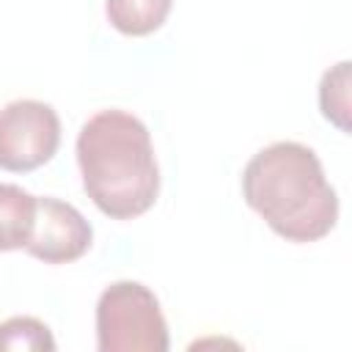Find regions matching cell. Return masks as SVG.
Segmentation results:
<instances>
[{
  "label": "cell",
  "instance_id": "6da1fadb",
  "mask_svg": "<svg viewBox=\"0 0 352 352\" xmlns=\"http://www.w3.org/2000/svg\"><path fill=\"white\" fill-rule=\"evenodd\" d=\"M245 204L283 239L316 242L338 220V195L314 148L278 140L250 157L242 173Z\"/></svg>",
  "mask_w": 352,
  "mask_h": 352
},
{
  "label": "cell",
  "instance_id": "7a4b0ae2",
  "mask_svg": "<svg viewBox=\"0 0 352 352\" xmlns=\"http://www.w3.org/2000/svg\"><path fill=\"white\" fill-rule=\"evenodd\" d=\"M82 190L113 220L148 212L160 195V168L146 124L126 110H99L77 135Z\"/></svg>",
  "mask_w": 352,
  "mask_h": 352
},
{
  "label": "cell",
  "instance_id": "3957f363",
  "mask_svg": "<svg viewBox=\"0 0 352 352\" xmlns=\"http://www.w3.org/2000/svg\"><path fill=\"white\" fill-rule=\"evenodd\" d=\"M99 352H165L168 322L154 292L138 280L110 283L96 302Z\"/></svg>",
  "mask_w": 352,
  "mask_h": 352
},
{
  "label": "cell",
  "instance_id": "277c9868",
  "mask_svg": "<svg viewBox=\"0 0 352 352\" xmlns=\"http://www.w3.org/2000/svg\"><path fill=\"white\" fill-rule=\"evenodd\" d=\"M60 143V118L52 104L16 99L0 110V168L28 173L52 160Z\"/></svg>",
  "mask_w": 352,
  "mask_h": 352
},
{
  "label": "cell",
  "instance_id": "5b68a950",
  "mask_svg": "<svg viewBox=\"0 0 352 352\" xmlns=\"http://www.w3.org/2000/svg\"><path fill=\"white\" fill-rule=\"evenodd\" d=\"M94 242V228L66 201L58 198H36V220L33 234L25 250L44 264H69L80 258Z\"/></svg>",
  "mask_w": 352,
  "mask_h": 352
},
{
  "label": "cell",
  "instance_id": "8992f818",
  "mask_svg": "<svg viewBox=\"0 0 352 352\" xmlns=\"http://www.w3.org/2000/svg\"><path fill=\"white\" fill-rule=\"evenodd\" d=\"M36 220V195L19 184L0 182V253L28 245Z\"/></svg>",
  "mask_w": 352,
  "mask_h": 352
},
{
  "label": "cell",
  "instance_id": "52a82bcc",
  "mask_svg": "<svg viewBox=\"0 0 352 352\" xmlns=\"http://www.w3.org/2000/svg\"><path fill=\"white\" fill-rule=\"evenodd\" d=\"M173 0H107L110 25L124 36H148L162 28Z\"/></svg>",
  "mask_w": 352,
  "mask_h": 352
},
{
  "label": "cell",
  "instance_id": "ba28073f",
  "mask_svg": "<svg viewBox=\"0 0 352 352\" xmlns=\"http://www.w3.org/2000/svg\"><path fill=\"white\" fill-rule=\"evenodd\" d=\"M319 107L330 124H336L341 132H349V60H341L322 74Z\"/></svg>",
  "mask_w": 352,
  "mask_h": 352
},
{
  "label": "cell",
  "instance_id": "9c48e42d",
  "mask_svg": "<svg viewBox=\"0 0 352 352\" xmlns=\"http://www.w3.org/2000/svg\"><path fill=\"white\" fill-rule=\"evenodd\" d=\"M0 349L11 352H41L55 349L50 327L33 316H11L0 322Z\"/></svg>",
  "mask_w": 352,
  "mask_h": 352
}]
</instances>
